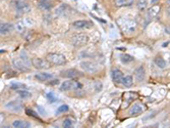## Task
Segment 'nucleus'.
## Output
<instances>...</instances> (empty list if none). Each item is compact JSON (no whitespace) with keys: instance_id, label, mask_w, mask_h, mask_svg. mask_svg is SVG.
<instances>
[{"instance_id":"f704fd0d","label":"nucleus","mask_w":170,"mask_h":128,"mask_svg":"<svg viewBox=\"0 0 170 128\" xmlns=\"http://www.w3.org/2000/svg\"><path fill=\"white\" fill-rule=\"evenodd\" d=\"M167 14H168V17H170V6L167 8Z\"/></svg>"},{"instance_id":"5701e85b","label":"nucleus","mask_w":170,"mask_h":128,"mask_svg":"<svg viewBox=\"0 0 170 128\" xmlns=\"http://www.w3.org/2000/svg\"><path fill=\"white\" fill-rule=\"evenodd\" d=\"M136 5H138V8L139 10H145L148 5V2H147V0H138Z\"/></svg>"},{"instance_id":"a878e982","label":"nucleus","mask_w":170,"mask_h":128,"mask_svg":"<svg viewBox=\"0 0 170 128\" xmlns=\"http://www.w3.org/2000/svg\"><path fill=\"white\" fill-rule=\"evenodd\" d=\"M69 110V107L67 105H62V106H60L58 110H57V114H62V113H65V112H67Z\"/></svg>"},{"instance_id":"2eb2a0df","label":"nucleus","mask_w":170,"mask_h":128,"mask_svg":"<svg viewBox=\"0 0 170 128\" xmlns=\"http://www.w3.org/2000/svg\"><path fill=\"white\" fill-rule=\"evenodd\" d=\"M13 64L14 66V68L19 70L20 72H26L28 71V69H27V67L25 65V63L22 62V60H17V59H14L13 60Z\"/></svg>"},{"instance_id":"412c9836","label":"nucleus","mask_w":170,"mask_h":128,"mask_svg":"<svg viewBox=\"0 0 170 128\" xmlns=\"http://www.w3.org/2000/svg\"><path fill=\"white\" fill-rule=\"evenodd\" d=\"M120 60H121V63L122 64H129L133 60V57L132 56H129V54H127V53H122L120 56Z\"/></svg>"},{"instance_id":"9b49d317","label":"nucleus","mask_w":170,"mask_h":128,"mask_svg":"<svg viewBox=\"0 0 170 128\" xmlns=\"http://www.w3.org/2000/svg\"><path fill=\"white\" fill-rule=\"evenodd\" d=\"M16 13L20 14H24L26 13H28L31 10V7H30V5L27 3V2H22V3H19L17 5H16Z\"/></svg>"},{"instance_id":"c9c22d12","label":"nucleus","mask_w":170,"mask_h":128,"mask_svg":"<svg viewBox=\"0 0 170 128\" xmlns=\"http://www.w3.org/2000/svg\"><path fill=\"white\" fill-rule=\"evenodd\" d=\"M167 45H168V42H166V43H165V44H163V46H164V47H165V46H167Z\"/></svg>"},{"instance_id":"bb28decb","label":"nucleus","mask_w":170,"mask_h":128,"mask_svg":"<svg viewBox=\"0 0 170 128\" xmlns=\"http://www.w3.org/2000/svg\"><path fill=\"white\" fill-rule=\"evenodd\" d=\"M26 114L29 115V116H31V117H33V118H37V119H39V115H38L35 111H33V110H31V109H27V110H26Z\"/></svg>"},{"instance_id":"7c9ffc66","label":"nucleus","mask_w":170,"mask_h":128,"mask_svg":"<svg viewBox=\"0 0 170 128\" xmlns=\"http://www.w3.org/2000/svg\"><path fill=\"white\" fill-rule=\"evenodd\" d=\"M16 29H17V31L19 32H23L24 30H25V26H24V24L22 22H20V23L16 24Z\"/></svg>"},{"instance_id":"6e6552de","label":"nucleus","mask_w":170,"mask_h":128,"mask_svg":"<svg viewBox=\"0 0 170 128\" xmlns=\"http://www.w3.org/2000/svg\"><path fill=\"white\" fill-rule=\"evenodd\" d=\"M111 77L114 83H122L123 81V73L118 69H113L111 71Z\"/></svg>"},{"instance_id":"0eeeda50","label":"nucleus","mask_w":170,"mask_h":128,"mask_svg":"<svg viewBox=\"0 0 170 128\" xmlns=\"http://www.w3.org/2000/svg\"><path fill=\"white\" fill-rule=\"evenodd\" d=\"M5 108L13 112H20V110L24 108V106L22 103L19 102V100H11L10 103H7L6 105H5Z\"/></svg>"},{"instance_id":"4468645a","label":"nucleus","mask_w":170,"mask_h":128,"mask_svg":"<svg viewBox=\"0 0 170 128\" xmlns=\"http://www.w3.org/2000/svg\"><path fill=\"white\" fill-rule=\"evenodd\" d=\"M39 7L42 10H49L53 7V3L51 0H40L39 1Z\"/></svg>"},{"instance_id":"e433bc0d","label":"nucleus","mask_w":170,"mask_h":128,"mask_svg":"<svg viewBox=\"0 0 170 128\" xmlns=\"http://www.w3.org/2000/svg\"><path fill=\"white\" fill-rule=\"evenodd\" d=\"M167 4H168L169 6H170V0H167Z\"/></svg>"},{"instance_id":"7ed1b4c3","label":"nucleus","mask_w":170,"mask_h":128,"mask_svg":"<svg viewBox=\"0 0 170 128\" xmlns=\"http://www.w3.org/2000/svg\"><path fill=\"white\" fill-rule=\"evenodd\" d=\"M32 65L38 70H47V69L51 68V65H52V64H51L47 59L43 60V59H40V57H36V59L32 60Z\"/></svg>"},{"instance_id":"cd10ccee","label":"nucleus","mask_w":170,"mask_h":128,"mask_svg":"<svg viewBox=\"0 0 170 128\" xmlns=\"http://www.w3.org/2000/svg\"><path fill=\"white\" fill-rule=\"evenodd\" d=\"M47 99L48 100H49V103H55L56 100H57V97L54 95V93L53 92H49V93H47Z\"/></svg>"},{"instance_id":"aec40b11","label":"nucleus","mask_w":170,"mask_h":128,"mask_svg":"<svg viewBox=\"0 0 170 128\" xmlns=\"http://www.w3.org/2000/svg\"><path fill=\"white\" fill-rule=\"evenodd\" d=\"M135 0H115V4L117 6H129Z\"/></svg>"},{"instance_id":"f03ea898","label":"nucleus","mask_w":170,"mask_h":128,"mask_svg":"<svg viewBox=\"0 0 170 128\" xmlns=\"http://www.w3.org/2000/svg\"><path fill=\"white\" fill-rule=\"evenodd\" d=\"M80 66L85 72H88V73H96L100 70V67L98 64L91 62V60H84V62H81L80 64Z\"/></svg>"},{"instance_id":"20e7f679","label":"nucleus","mask_w":170,"mask_h":128,"mask_svg":"<svg viewBox=\"0 0 170 128\" xmlns=\"http://www.w3.org/2000/svg\"><path fill=\"white\" fill-rule=\"evenodd\" d=\"M88 42V36L83 33H78V34H74L71 37V43L74 46L80 47L83 46Z\"/></svg>"},{"instance_id":"6ab92c4d","label":"nucleus","mask_w":170,"mask_h":128,"mask_svg":"<svg viewBox=\"0 0 170 128\" xmlns=\"http://www.w3.org/2000/svg\"><path fill=\"white\" fill-rule=\"evenodd\" d=\"M122 84H123L125 87H127V88L132 87V84H133V78H132V76H130V75L125 76V77L123 78Z\"/></svg>"},{"instance_id":"c756f323","label":"nucleus","mask_w":170,"mask_h":128,"mask_svg":"<svg viewBox=\"0 0 170 128\" xmlns=\"http://www.w3.org/2000/svg\"><path fill=\"white\" fill-rule=\"evenodd\" d=\"M20 60H23V62L25 64H28V66L30 65V62H29V59H28V56L26 54L25 51H23L22 53H20Z\"/></svg>"},{"instance_id":"f257e3e1","label":"nucleus","mask_w":170,"mask_h":128,"mask_svg":"<svg viewBox=\"0 0 170 128\" xmlns=\"http://www.w3.org/2000/svg\"><path fill=\"white\" fill-rule=\"evenodd\" d=\"M46 59L49 60L52 65H55V66H63L66 64L65 56L61 53H55V52L49 53Z\"/></svg>"},{"instance_id":"39448f33","label":"nucleus","mask_w":170,"mask_h":128,"mask_svg":"<svg viewBox=\"0 0 170 128\" xmlns=\"http://www.w3.org/2000/svg\"><path fill=\"white\" fill-rule=\"evenodd\" d=\"M81 83H78L77 81L68 80V81H64L61 85H60V90L68 91L71 89H78V88H81Z\"/></svg>"},{"instance_id":"473e14b6","label":"nucleus","mask_w":170,"mask_h":128,"mask_svg":"<svg viewBox=\"0 0 170 128\" xmlns=\"http://www.w3.org/2000/svg\"><path fill=\"white\" fill-rule=\"evenodd\" d=\"M22 2H26V0H11V4L13 5V6H16L19 3H22Z\"/></svg>"},{"instance_id":"423d86ee","label":"nucleus","mask_w":170,"mask_h":128,"mask_svg":"<svg viewBox=\"0 0 170 128\" xmlns=\"http://www.w3.org/2000/svg\"><path fill=\"white\" fill-rule=\"evenodd\" d=\"M60 75H61L62 77H64V78L74 79V78L81 77V76H83V73L80 72L77 69H67V70L62 71L61 73H60Z\"/></svg>"},{"instance_id":"1a4fd4ad","label":"nucleus","mask_w":170,"mask_h":128,"mask_svg":"<svg viewBox=\"0 0 170 128\" xmlns=\"http://www.w3.org/2000/svg\"><path fill=\"white\" fill-rule=\"evenodd\" d=\"M143 112H144V106L141 105V103H135V105H132V108L128 110V114L130 116L141 115Z\"/></svg>"},{"instance_id":"2f4dec72","label":"nucleus","mask_w":170,"mask_h":128,"mask_svg":"<svg viewBox=\"0 0 170 128\" xmlns=\"http://www.w3.org/2000/svg\"><path fill=\"white\" fill-rule=\"evenodd\" d=\"M47 83H48V85H52V86H54V85L59 84V80L58 79H51V80L48 81Z\"/></svg>"},{"instance_id":"9d476101","label":"nucleus","mask_w":170,"mask_h":128,"mask_svg":"<svg viewBox=\"0 0 170 128\" xmlns=\"http://www.w3.org/2000/svg\"><path fill=\"white\" fill-rule=\"evenodd\" d=\"M72 26L75 29H89L92 27V23L88 22V21H75L72 24Z\"/></svg>"},{"instance_id":"dca6fc26","label":"nucleus","mask_w":170,"mask_h":128,"mask_svg":"<svg viewBox=\"0 0 170 128\" xmlns=\"http://www.w3.org/2000/svg\"><path fill=\"white\" fill-rule=\"evenodd\" d=\"M135 76H136V80H138L139 82V81H144L145 76H146V72H145L144 67H142V66H141V67H139V68L136 70Z\"/></svg>"},{"instance_id":"393cba45","label":"nucleus","mask_w":170,"mask_h":128,"mask_svg":"<svg viewBox=\"0 0 170 128\" xmlns=\"http://www.w3.org/2000/svg\"><path fill=\"white\" fill-rule=\"evenodd\" d=\"M19 94H20V97H23V99H29V97L32 96L31 92H29V91H26V90H24V89L19 90Z\"/></svg>"},{"instance_id":"4be33fe9","label":"nucleus","mask_w":170,"mask_h":128,"mask_svg":"<svg viewBox=\"0 0 170 128\" xmlns=\"http://www.w3.org/2000/svg\"><path fill=\"white\" fill-rule=\"evenodd\" d=\"M154 62H155V64H156V66L158 67V68H160V69H164L166 67L165 60L162 59V57H156Z\"/></svg>"},{"instance_id":"b1692460","label":"nucleus","mask_w":170,"mask_h":128,"mask_svg":"<svg viewBox=\"0 0 170 128\" xmlns=\"http://www.w3.org/2000/svg\"><path fill=\"white\" fill-rule=\"evenodd\" d=\"M10 88L13 90H20V89H26L27 86L23 83H13L10 85Z\"/></svg>"},{"instance_id":"72a5a7b5","label":"nucleus","mask_w":170,"mask_h":128,"mask_svg":"<svg viewBox=\"0 0 170 128\" xmlns=\"http://www.w3.org/2000/svg\"><path fill=\"white\" fill-rule=\"evenodd\" d=\"M159 1H160V0H152L151 3L154 5V4H157V2H159Z\"/></svg>"},{"instance_id":"f8f14e48","label":"nucleus","mask_w":170,"mask_h":128,"mask_svg":"<svg viewBox=\"0 0 170 128\" xmlns=\"http://www.w3.org/2000/svg\"><path fill=\"white\" fill-rule=\"evenodd\" d=\"M13 30V25L8 23H3L0 26V34L1 35H7Z\"/></svg>"},{"instance_id":"c85d7f7f","label":"nucleus","mask_w":170,"mask_h":128,"mask_svg":"<svg viewBox=\"0 0 170 128\" xmlns=\"http://www.w3.org/2000/svg\"><path fill=\"white\" fill-rule=\"evenodd\" d=\"M62 126L64 127V128H71V127H72V122H71V119H65V120L63 121Z\"/></svg>"},{"instance_id":"f3484780","label":"nucleus","mask_w":170,"mask_h":128,"mask_svg":"<svg viewBox=\"0 0 170 128\" xmlns=\"http://www.w3.org/2000/svg\"><path fill=\"white\" fill-rule=\"evenodd\" d=\"M159 13H160V6L156 4H154L153 6L149 8V10H148V14L150 17H156L158 14H159Z\"/></svg>"},{"instance_id":"ddd939ff","label":"nucleus","mask_w":170,"mask_h":128,"mask_svg":"<svg viewBox=\"0 0 170 128\" xmlns=\"http://www.w3.org/2000/svg\"><path fill=\"white\" fill-rule=\"evenodd\" d=\"M35 78L41 82H48L51 79H53V76L49 73H38L35 75Z\"/></svg>"},{"instance_id":"a211bd4d","label":"nucleus","mask_w":170,"mask_h":128,"mask_svg":"<svg viewBox=\"0 0 170 128\" xmlns=\"http://www.w3.org/2000/svg\"><path fill=\"white\" fill-rule=\"evenodd\" d=\"M13 126L14 128H29L31 127V124L27 121H23V120H16L13 121Z\"/></svg>"}]
</instances>
